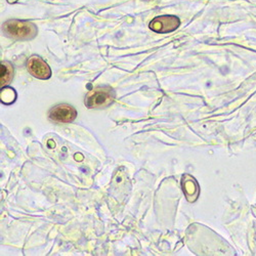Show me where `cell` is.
Wrapping results in <instances>:
<instances>
[{
	"label": "cell",
	"instance_id": "1",
	"mask_svg": "<svg viewBox=\"0 0 256 256\" xmlns=\"http://www.w3.org/2000/svg\"><path fill=\"white\" fill-rule=\"evenodd\" d=\"M2 28L6 36L16 40H30L38 33L37 27L29 20H8Z\"/></svg>",
	"mask_w": 256,
	"mask_h": 256
},
{
	"label": "cell",
	"instance_id": "2",
	"mask_svg": "<svg viewBox=\"0 0 256 256\" xmlns=\"http://www.w3.org/2000/svg\"><path fill=\"white\" fill-rule=\"evenodd\" d=\"M115 98L114 90L110 88H100L88 94L85 98V106L90 109H100L109 106Z\"/></svg>",
	"mask_w": 256,
	"mask_h": 256
},
{
	"label": "cell",
	"instance_id": "3",
	"mask_svg": "<svg viewBox=\"0 0 256 256\" xmlns=\"http://www.w3.org/2000/svg\"><path fill=\"white\" fill-rule=\"evenodd\" d=\"M180 25V20L176 16H156L148 25L150 29L156 33H170L176 30Z\"/></svg>",
	"mask_w": 256,
	"mask_h": 256
},
{
	"label": "cell",
	"instance_id": "4",
	"mask_svg": "<svg viewBox=\"0 0 256 256\" xmlns=\"http://www.w3.org/2000/svg\"><path fill=\"white\" fill-rule=\"evenodd\" d=\"M27 68L29 73L38 79H50L52 77V70L48 62L40 56H33L28 60Z\"/></svg>",
	"mask_w": 256,
	"mask_h": 256
},
{
	"label": "cell",
	"instance_id": "5",
	"mask_svg": "<svg viewBox=\"0 0 256 256\" xmlns=\"http://www.w3.org/2000/svg\"><path fill=\"white\" fill-rule=\"evenodd\" d=\"M50 118L58 123H70L77 117V111L70 104H58L50 110Z\"/></svg>",
	"mask_w": 256,
	"mask_h": 256
},
{
	"label": "cell",
	"instance_id": "6",
	"mask_svg": "<svg viewBox=\"0 0 256 256\" xmlns=\"http://www.w3.org/2000/svg\"><path fill=\"white\" fill-rule=\"evenodd\" d=\"M182 186L186 200L188 202H195L199 196V186L197 182L188 174H184L182 178Z\"/></svg>",
	"mask_w": 256,
	"mask_h": 256
},
{
	"label": "cell",
	"instance_id": "7",
	"mask_svg": "<svg viewBox=\"0 0 256 256\" xmlns=\"http://www.w3.org/2000/svg\"><path fill=\"white\" fill-rule=\"evenodd\" d=\"M14 76V68L8 62H2V75H0V82H2V86L6 88V85L12 81Z\"/></svg>",
	"mask_w": 256,
	"mask_h": 256
},
{
	"label": "cell",
	"instance_id": "8",
	"mask_svg": "<svg viewBox=\"0 0 256 256\" xmlns=\"http://www.w3.org/2000/svg\"><path fill=\"white\" fill-rule=\"evenodd\" d=\"M16 100V92L14 90L8 88L4 90H2V100L4 104H10L14 102V100Z\"/></svg>",
	"mask_w": 256,
	"mask_h": 256
},
{
	"label": "cell",
	"instance_id": "9",
	"mask_svg": "<svg viewBox=\"0 0 256 256\" xmlns=\"http://www.w3.org/2000/svg\"><path fill=\"white\" fill-rule=\"evenodd\" d=\"M18 0H8V4H16V2H18Z\"/></svg>",
	"mask_w": 256,
	"mask_h": 256
}]
</instances>
